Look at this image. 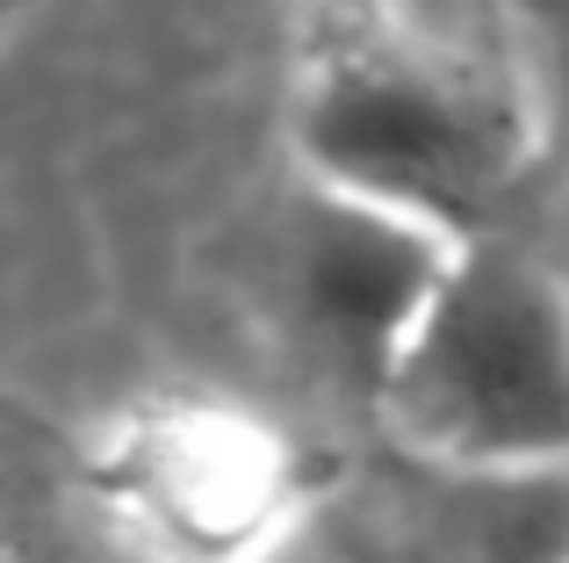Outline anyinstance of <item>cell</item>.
Masks as SVG:
<instances>
[{"mask_svg":"<svg viewBox=\"0 0 569 563\" xmlns=\"http://www.w3.org/2000/svg\"><path fill=\"white\" fill-rule=\"evenodd\" d=\"M296 188L490 239L548 159V95L519 37L461 0H310L281 72Z\"/></svg>","mask_w":569,"mask_h":563,"instance_id":"obj_1","label":"cell"},{"mask_svg":"<svg viewBox=\"0 0 569 563\" xmlns=\"http://www.w3.org/2000/svg\"><path fill=\"white\" fill-rule=\"evenodd\" d=\"M368 405L403 455L447 477H569V275L498 231L455 246Z\"/></svg>","mask_w":569,"mask_h":563,"instance_id":"obj_2","label":"cell"},{"mask_svg":"<svg viewBox=\"0 0 569 563\" xmlns=\"http://www.w3.org/2000/svg\"><path fill=\"white\" fill-rule=\"evenodd\" d=\"M94 498L152 563H260L303 513L274 419L223 397H152L94 441Z\"/></svg>","mask_w":569,"mask_h":563,"instance_id":"obj_3","label":"cell"},{"mask_svg":"<svg viewBox=\"0 0 569 563\" xmlns=\"http://www.w3.org/2000/svg\"><path fill=\"white\" fill-rule=\"evenodd\" d=\"M455 246L469 239H440V231H418L403 217L303 188V210H296V231H289L296 318L368 391L382 376L389 347L403 339V325L432 296L440 268L455 260Z\"/></svg>","mask_w":569,"mask_h":563,"instance_id":"obj_4","label":"cell"},{"mask_svg":"<svg viewBox=\"0 0 569 563\" xmlns=\"http://www.w3.org/2000/svg\"><path fill=\"white\" fill-rule=\"evenodd\" d=\"M0 563H51V542H43L37 513H29L22 470L8 463V448H0Z\"/></svg>","mask_w":569,"mask_h":563,"instance_id":"obj_5","label":"cell"},{"mask_svg":"<svg viewBox=\"0 0 569 563\" xmlns=\"http://www.w3.org/2000/svg\"><path fill=\"white\" fill-rule=\"evenodd\" d=\"M29 8H43V0H0V29H14V22H22Z\"/></svg>","mask_w":569,"mask_h":563,"instance_id":"obj_6","label":"cell"}]
</instances>
